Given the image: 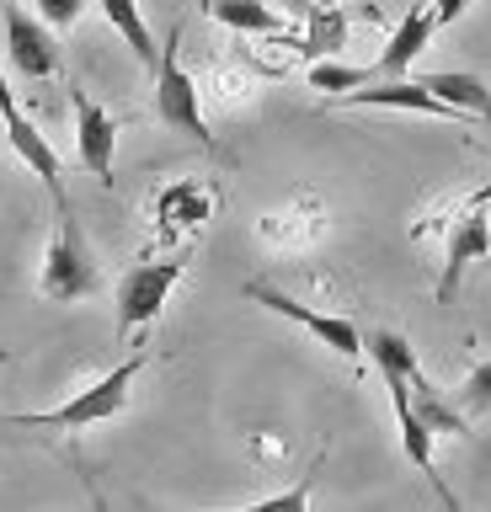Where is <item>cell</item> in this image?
<instances>
[{"label":"cell","mask_w":491,"mask_h":512,"mask_svg":"<svg viewBox=\"0 0 491 512\" xmlns=\"http://www.w3.org/2000/svg\"><path fill=\"white\" fill-rule=\"evenodd\" d=\"M363 347H369L379 379H385V390H390V406H395V422H401L406 459L427 475V486L438 491V502L454 507V491L443 486L438 459H433V427L417 416V406H411V374H417V352H411V342H406L401 331H369V336H363Z\"/></svg>","instance_id":"1"},{"label":"cell","mask_w":491,"mask_h":512,"mask_svg":"<svg viewBox=\"0 0 491 512\" xmlns=\"http://www.w3.org/2000/svg\"><path fill=\"white\" fill-rule=\"evenodd\" d=\"M145 363H150V352H134V358L113 363V374H102L97 384H86L81 395H70L65 406H54V411H27V416H0V422H6V427H70V432L97 427V422H113V416L129 406L134 379L145 374Z\"/></svg>","instance_id":"2"},{"label":"cell","mask_w":491,"mask_h":512,"mask_svg":"<svg viewBox=\"0 0 491 512\" xmlns=\"http://www.w3.org/2000/svg\"><path fill=\"white\" fill-rule=\"evenodd\" d=\"M155 123L171 128V134L198 139L203 150H214L209 118H203V102H198V80L182 70V27L166 32L161 59H155Z\"/></svg>","instance_id":"3"},{"label":"cell","mask_w":491,"mask_h":512,"mask_svg":"<svg viewBox=\"0 0 491 512\" xmlns=\"http://www.w3.org/2000/svg\"><path fill=\"white\" fill-rule=\"evenodd\" d=\"M38 288H43V299H54V304H75V299H86L102 288V267L86 246L81 224H75V208H59V230L49 240V251H43Z\"/></svg>","instance_id":"4"},{"label":"cell","mask_w":491,"mask_h":512,"mask_svg":"<svg viewBox=\"0 0 491 512\" xmlns=\"http://www.w3.org/2000/svg\"><path fill=\"white\" fill-rule=\"evenodd\" d=\"M182 272H187L182 256L134 262L129 272H123V278H118V294H113V304H118V326H113V336H118V342H129L134 331H145V326H155V320H161V304L171 299V288H177Z\"/></svg>","instance_id":"5"},{"label":"cell","mask_w":491,"mask_h":512,"mask_svg":"<svg viewBox=\"0 0 491 512\" xmlns=\"http://www.w3.org/2000/svg\"><path fill=\"white\" fill-rule=\"evenodd\" d=\"M486 203H491V182L475 192V198L459 203V214H454V224H449V246H443V278H438V304H454L459 278H465L470 262H491V219H486Z\"/></svg>","instance_id":"6"},{"label":"cell","mask_w":491,"mask_h":512,"mask_svg":"<svg viewBox=\"0 0 491 512\" xmlns=\"http://www.w3.org/2000/svg\"><path fill=\"white\" fill-rule=\"evenodd\" d=\"M0 128H6L11 150L22 155V166L33 171L43 187H49L54 208H70V198H65V166H59V150H54V144L38 134V123H33V118H27V112L17 107V96H11L6 75H0Z\"/></svg>","instance_id":"7"},{"label":"cell","mask_w":491,"mask_h":512,"mask_svg":"<svg viewBox=\"0 0 491 512\" xmlns=\"http://www.w3.org/2000/svg\"><path fill=\"white\" fill-rule=\"evenodd\" d=\"M246 299H257L262 310H273V315H283V320H294V326H305L315 342H326L331 352H337V358H347V363H358V358H363V336H358L353 320L326 315V310H310V304L289 299V294H283V288H273V283H246Z\"/></svg>","instance_id":"8"},{"label":"cell","mask_w":491,"mask_h":512,"mask_svg":"<svg viewBox=\"0 0 491 512\" xmlns=\"http://www.w3.org/2000/svg\"><path fill=\"white\" fill-rule=\"evenodd\" d=\"M0 27H6V64H11V75H22V80L59 75V48H54L43 16H33L27 6H6Z\"/></svg>","instance_id":"9"},{"label":"cell","mask_w":491,"mask_h":512,"mask_svg":"<svg viewBox=\"0 0 491 512\" xmlns=\"http://www.w3.org/2000/svg\"><path fill=\"white\" fill-rule=\"evenodd\" d=\"M70 107H75V155L81 166L97 176L102 187H113V144H118V118L107 107H97L86 91L70 86Z\"/></svg>","instance_id":"10"},{"label":"cell","mask_w":491,"mask_h":512,"mask_svg":"<svg viewBox=\"0 0 491 512\" xmlns=\"http://www.w3.org/2000/svg\"><path fill=\"white\" fill-rule=\"evenodd\" d=\"M347 107H390V112H422V118H465L459 107H449L433 86H422V80H385V86H358L342 96Z\"/></svg>","instance_id":"11"},{"label":"cell","mask_w":491,"mask_h":512,"mask_svg":"<svg viewBox=\"0 0 491 512\" xmlns=\"http://www.w3.org/2000/svg\"><path fill=\"white\" fill-rule=\"evenodd\" d=\"M433 32H438L433 0H417V6H411V11L401 16V27L390 32V43H385V54H379V64H374V70L385 75V80L406 75V70H411V59H417L422 48L433 43Z\"/></svg>","instance_id":"12"},{"label":"cell","mask_w":491,"mask_h":512,"mask_svg":"<svg viewBox=\"0 0 491 512\" xmlns=\"http://www.w3.org/2000/svg\"><path fill=\"white\" fill-rule=\"evenodd\" d=\"M422 86H433L443 102L459 107L465 118L491 123V86L481 75H470V70H433V75H422Z\"/></svg>","instance_id":"13"},{"label":"cell","mask_w":491,"mask_h":512,"mask_svg":"<svg viewBox=\"0 0 491 512\" xmlns=\"http://www.w3.org/2000/svg\"><path fill=\"white\" fill-rule=\"evenodd\" d=\"M411 406H417V416L433 432H459V438H465V427H470V416L459 411V400H443L438 395V384H427V374L417 368V374H411Z\"/></svg>","instance_id":"14"},{"label":"cell","mask_w":491,"mask_h":512,"mask_svg":"<svg viewBox=\"0 0 491 512\" xmlns=\"http://www.w3.org/2000/svg\"><path fill=\"white\" fill-rule=\"evenodd\" d=\"M97 6H102L107 22H113V32H123V43L134 48V59L145 64V70H155L161 48H155V38H150V27H145V16H139L134 0H97Z\"/></svg>","instance_id":"15"},{"label":"cell","mask_w":491,"mask_h":512,"mask_svg":"<svg viewBox=\"0 0 491 512\" xmlns=\"http://www.w3.org/2000/svg\"><path fill=\"white\" fill-rule=\"evenodd\" d=\"M209 11L235 32H283V16L267 0H209Z\"/></svg>","instance_id":"16"},{"label":"cell","mask_w":491,"mask_h":512,"mask_svg":"<svg viewBox=\"0 0 491 512\" xmlns=\"http://www.w3.org/2000/svg\"><path fill=\"white\" fill-rule=\"evenodd\" d=\"M379 70H358V64H310V91H331V96H347V91H358V86H369Z\"/></svg>","instance_id":"17"},{"label":"cell","mask_w":491,"mask_h":512,"mask_svg":"<svg viewBox=\"0 0 491 512\" xmlns=\"http://www.w3.org/2000/svg\"><path fill=\"white\" fill-rule=\"evenodd\" d=\"M454 400H459V411H465V416H486V411H491V358L470 368Z\"/></svg>","instance_id":"18"},{"label":"cell","mask_w":491,"mask_h":512,"mask_svg":"<svg viewBox=\"0 0 491 512\" xmlns=\"http://www.w3.org/2000/svg\"><path fill=\"white\" fill-rule=\"evenodd\" d=\"M326 464V454H315V464H310V475H299V486L294 491H283V496H262V502H251L257 512H299L310 502V480H315V470Z\"/></svg>","instance_id":"19"},{"label":"cell","mask_w":491,"mask_h":512,"mask_svg":"<svg viewBox=\"0 0 491 512\" xmlns=\"http://www.w3.org/2000/svg\"><path fill=\"white\" fill-rule=\"evenodd\" d=\"M86 6H91V0H33V11H38L49 27H59V32H70L75 22H81Z\"/></svg>","instance_id":"20"},{"label":"cell","mask_w":491,"mask_h":512,"mask_svg":"<svg viewBox=\"0 0 491 512\" xmlns=\"http://www.w3.org/2000/svg\"><path fill=\"white\" fill-rule=\"evenodd\" d=\"M465 11H470V0H433V16H438V27H454Z\"/></svg>","instance_id":"21"},{"label":"cell","mask_w":491,"mask_h":512,"mask_svg":"<svg viewBox=\"0 0 491 512\" xmlns=\"http://www.w3.org/2000/svg\"><path fill=\"white\" fill-rule=\"evenodd\" d=\"M315 6H337V0H315Z\"/></svg>","instance_id":"22"}]
</instances>
